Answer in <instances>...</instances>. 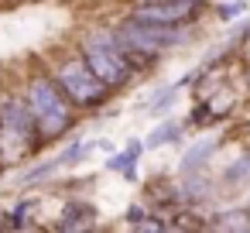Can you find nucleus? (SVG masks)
Listing matches in <instances>:
<instances>
[{
  "label": "nucleus",
  "mask_w": 250,
  "mask_h": 233,
  "mask_svg": "<svg viewBox=\"0 0 250 233\" xmlns=\"http://www.w3.org/2000/svg\"><path fill=\"white\" fill-rule=\"evenodd\" d=\"M144 216H147V209H144V206H137V202H134V206H130V209H127V216H124V219H127V223H130V226H134V230H137V223H141V219H144Z\"/></svg>",
  "instance_id": "f3484780"
},
{
  "label": "nucleus",
  "mask_w": 250,
  "mask_h": 233,
  "mask_svg": "<svg viewBox=\"0 0 250 233\" xmlns=\"http://www.w3.org/2000/svg\"><path fill=\"white\" fill-rule=\"evenodd\" d=\"M233 106H236V100H233V93H229V89H219L216 96H202V100H199V106L192 110V124H195V127H209V124H216V120L229 117V113H233Z\"/></svg>",
  "instance_id": "0eeeda50"
},
{
  "label": "nucleus",
  "mask_w": 250,
  "mask_h": 233,
  "mask_svg": "<svg viewBox=\"0 0 250 233\" xmlns=\"http://www.w3.org/2000/svg\"><path fill=\"white\" fill-rule=\"evenodd\" d=\"M117 38L124 48L130 52H141L147 59H161L165 52L171 48H182L188 42V28H168V24H144V21H134V18H124L117 28Z\"/></svg>",
  "instance_id": "39448f33"
},
{
  "label": "nucleus",
  "mask_w": 250,
  "mask_h": 233,
  "mask_svg": "<svg viewBox=\"0 0 250 233\" xmlns=\"http://www.w3.org/2000/svg\"><path fill=\"white\" fill-rule=\"evenodd\" d=\"M247 178H250V154H240L233 165H226L223 182H226V185H240V182H247Z\"/></svg>",
  "instance_id": "2eb2a0df"
},
{
  "label": "nucleus",
  "mask_w": 250,
  "mask_h": 233,
  "mask_svg": "<svg viewBox=\"0 0 250 233\" xmlns=\"http://www.w3.org/2000/svg\"><path fill=\"white\" fill-rule=\"evenodd\" d=\"M38 209V199H21L11 212H7V230H24V226H35L31 223V212Z\"/></svg>",
  "instance_id": "f8f14e48"
},
{
  "label": "nucleus",
  "mask_w": 250,
  "mask_h": 233,
  "mask_svg": "<svg viewBox=\"0 0 250 233\" xmlns=\"http://www.w3.org/2000/svg\"><path fill=\"white\" fill-rule=\"evenodd\" d=\"M21 96H24V103H28V110H31V117H35V127H38V134H42L45 144H52V141L65 137L69 130H76L79 110H76V103L62 93V86L55 83L52 72H42V69L31 72Z\"/></svg>",
  "instance_id": "f257e3e1"
},
{
  "label": "nucleus",
  "mask_w": 250,
  "mask_h": 233,
  "mask_svg": "<svg viewBox=\"0 0 250 233\" xmlns=\"http://www.w3.org/2000/svg\"><path fill=\"white\" fill-rule=\"evenodd\" d=\"M7 226V209H0V230Z\"/></svg>",
  "instance_id": "a211bd4d"
},
{
  "label": "nucleus",
  "mask_w": 250,
  "mask_h": 233,
  "mask_svg": "<svg viewBox=\"0 0 250 233\" xmlns=\"http://www.w3.org/2000/svg\"><path fill=\"white\" fill-rule=\"evenodd\" d=\"M243 11H247V0H233V4H219L216 7V18L219 21H236Z\"/></svg>",
  "instance_id": "dca6fc26"
},
{
  "label": "nucleus",
  "mask_w": 250,
  "mask_h": 233,
  "mask_svg": "<svg viewBox=\"0 0 250 233\" xmlns=\"http://www.w3.org/2000/svg\"><path fill=\"white\" fill-rule=\"evenodd\" d=\"M178 137H182V124L178 120H165V124H158L144 137V148H165V144H175Z\"/></svg>",
  "instance_id": "9b49d317"
},
{
  "label": "nucleus",
  "mask_w": 250,
  "mask_h": 233,
  "mask_svg": "<svg viewBox=\"0 0 250 233\" xmlns=\"http://www.w3.org/2000/svg\"><path fill=\"white\" fill-rule=\"evenodd\" d=\"M45 148L35 117L24 103V96L11 93L0 100V161H18V158H35Z\"/></svg>",
  "instance_id": "7ed1b4c3"
},
{
  "label": "nucleus",
  "mask_w": 250,
  "mask_h": 233,
  "mask_svg": "<svg viewBox=\"0 0 250 233\" xmlns=\"http://www.w3.org/2000/svg\"><path fill=\"white\" fill-rule=\"evenodd\" d=\"M178 89H182L178 83H175V86H165V89H158V93L151 96V106H147V113H151V117H161V113H168V110H171V103H175V96H178Z\"/></svg>",
  "instance_id": "4468645a"
},
{
  "label": "nucleus",
  "mask_w": 250,
  "mask_h": 233,
  "mask_svg": "<svg viewBox=\"0 0 250 233\" xmlns=\"http://www.w3.org/2000/svg\"><path fill=\"white\" fill-rule=\"evenodd\" d=\"M141 154H144V141H127V148L124 151H117V154H110L106 158V171H120L127 182H137V161H141Z\"/></svg>",
  "instance_id": "1a4fd4ad"
},
{
  "label": "nucleus",
  "mask_w": 250,
  "mask_h": 233,
  "mask_svg": "<svg viewBox=\"0 0 250 233\" xmlns=\"http://www.w3.org/2000/svg\"><path fill=\"white\" fill-rule=\"evenodd\" d=\"M52 76H55V83L62 86V93L76 103L79 113H83V110H100V106H106L110 96H113V89L86 65V59H83L79 52L59 59V62L52 65Z\"/></svg>",
  "instance_id": "20e7f679"
},
{
  "label": "nucleus",
  "mask_w": 250,
  "mask_h": 233,
  "mask_svg": "<svg viewBox=\"0 0 250 233\" xmlns=\"http://www.w3.org/2000/svg\"><path fill=\"white\" fill-rule=\"evenodd\" d=\"M93 226H96V206H93V202H83V199L65 202V206H62V216H59V223H55V230H69V233H76V230H93Z\"/></svg>",
  "instance_id": "6e6552de"
},
{
  "label": "nucleus",
  "mask_w": 250,
  "mask_h": 233,
  "mask_svg": "<svg viewBox=\"0 0 250 233\" xmlns=\"http://www.w3.org/2000/svg\"><path fill=\"white\" fill-rule=\"evenodd\" d=\"M216 151H219V137H199L192 148H185V154H182V161H178V175L199 171Z\"/></svg>",
  "instance_id": "9d476101"
},
{
  "label": "nucleus",
  "mask_w": 250,
  "mask_h": 233,
  "mask_svg": "<svg viewBox=\"0 0 250 233\" xmlns=\"http://www.w3.org/2000/svg\"><path fill=\"white\" fill-rule=\"evenodd\" d=\"M202 14V4H188V0H141L130 7L127 18L144 21V24H168V28H188Z\"/></svg>",
  "instance_id": "423d86ee"
},
{
  "label": "nucleus",
  "mask_w": 250,
  "mask_h": 233,
  "mask_svg": "<svg viewBox=\"0 0 250 233\" xmlns=\"http://www.w3.org/2000/svg\"><path fill=\"white\" fill-rule=\"evenodd\" d=\"M79 55L86 59V65L117 93L124 86H130V79L137 76L134 65L127 62L124 55V45L117 38L113 28H89L83 38H79Z\"/></svg>",
  "instance_id": "f03ea898"
},
{
  "label": "nucleus",
  "mask_w": 250,
  "mask_h": 233,
  "mask_svg": "<svg viewBox=\"0 0 250 233\" xmlns=\"http://www.w3.org/2000/svg\"><path fill=\"white\" fill-rule=\"evenodd\" d=\"M247 86H250V65H247Z\"/></svg>",
  "instance_id": "6ab92c4d"
},
{
  "label": "nucleus",
  "mask_w": 250,
  "mask_h": 233,
  "mask_svg": "<svg viewBox=\"0 0 250 233\" xmlns=\"http://www.w3.org/2000/svg\"><path fill=\"white\" fill-rule=\"evenodd\" d=\"M209 226H216V230H250V212L247 209H229V212L212 216Z\"/></svg>",
  "instance_id": "ddd939ff"
}]
</instances>
